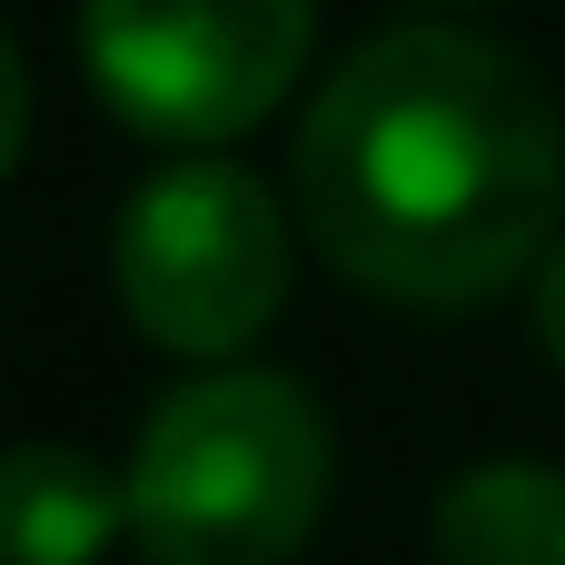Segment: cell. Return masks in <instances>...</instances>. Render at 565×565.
Listing matches in <instances>:
<instances>
[{"label": "cell", "instance_id": "1", "mask_svg": "<svg viewBox=\"0 0 565 565\" xmlns=\"http://www.w3.org/2000/svg\"><path fill=\"white\" fill-rule=\"evenodd\" d=\"M288 179L338 278L397 308H477L556 248L565 119L507 40L407 20L328 70Z\"/></svg>", "mask_w": 565, "mask_h": 565}, {"label": "cell", "instance_id": "4", "mask_svg": "<svg viewBox=\"0 0 565 565\" xmlns=\"http://www.w3.org/2000/svg\"><path fill=\"white\" fill-rule=\"evenodd\" d=\"M318 0H79V60L139 139H238L308 70Z\"/></svg>", "mask_w": 565, "mask_h": 565}, {"label": "cell", "instance_id": "5", "mask_svg": "<svg viewBox=\"0 0 565 565\" xmlns=\"http://www.w3.org/2000/svg\"><path fill=\"white\" fill-rule=\"evenodd\" d=\"M0 526H10V565H99L109 536H129V477H109L79 447H10Z\"/></svg>", "mask_w": 565, "mask_h": 565}, {"label": "cell", "instance_id": "6", "mask_svg": "<svg viewBox=\"0 0 565 565\" xmlns=\"http://www.w3.org/2000/svg\"><path fill=\"white\" fill-rule=\"evenodd\" d=\"M437 565H565V467L497 457L437 497Z\"/></svg>", "mask_w": 565, "mask_h": 565}, {"label": "cell", "instance_id": "8", "mask_svg": "<svg viewBox=\"0 0 565 565\" xmlns=\"http://www.w3.org/2000/svg\"><path fill=\"white\" fill-rule=\"evenodd\" d=\"M536 348L565 367V238L546 248V268H536Z\"/></svg>", "mask_w": 565, "mask_h": 565}, {"label": "cell", "instance_id": "7", "mask_svg": "<svg viewBox=\"0 0 565 565\" xmlns=\"http://www.w3.org/2000/svg\"><path fill=\"white\" fill-rule=\"evenodd\" d=\"M30 159V60L20 40H0V169Z\"/></svg>", "mask_w": 565, "mask_h": 565}, {"label": "cell", "instance_id": "2", "mask_svg": "<svg viewBox=\"0 0 565 565\" xmlns=\"http://www.w3.org/2000/svg\"><path fill=\"white\" fill-rule=\"evenodd\" d=\"M328 417L298 377L209 367L129 447V536L149 565H288L328 516Z\"/></svg>", "mask_w": 565, "mask_h": 565}, {"label": "cell", "instance_id": "3", "mask_svg": "<svg viewBox=\"0 0 565 565\" xmlns=\"http://www.w3.org/2000/svg\"><path fill=\"white\" fill-rule=\"evenodd\" d=\"M288 268H298L288 209L238 159H179L139 179L109 238L119 308L169 358H238L288 308Z\"/></svg>", "mask_w": 565, "mask_h": 565}]
</instances>
